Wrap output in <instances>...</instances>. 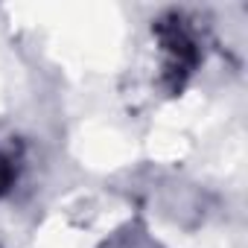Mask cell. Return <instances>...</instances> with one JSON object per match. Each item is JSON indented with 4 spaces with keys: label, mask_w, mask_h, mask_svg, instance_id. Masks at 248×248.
<instances>
[{
    "label": "cell",
    "mask_w": 248,
    "mask_h": 248,
    "mask_svg": "<svg viewBox=\"0 0 248 248\" xmlns=\"http://www.w3.org/2000/svg\"><path fill=\"white\" fill-rule=\"evenodd\" d=\"M9 184H12V167H9L3 158H0V193H6Z\"/></svg>",
    "instance_id": "6da1fadb"
}]
</instances>
